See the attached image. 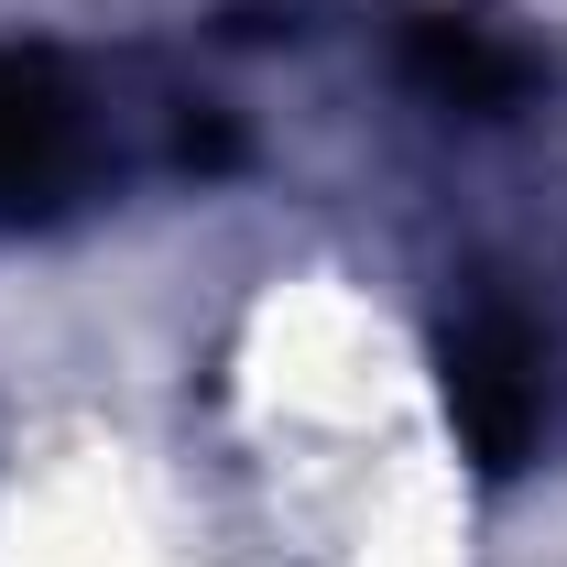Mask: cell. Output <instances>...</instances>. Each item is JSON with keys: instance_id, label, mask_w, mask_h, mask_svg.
I'll return each mask as SVG.
<instances>
[{"instance_id": "6da1fadb", "label": "cell", "mask_w": 567, "mask_h": 567, "mask_svg": "<svg viewBox=\"0 0 567 567\" xmlns=\"http://www.w3.org/2000/svg\"><path fill=\"white\" fill-rule=\"evenodd\" d=\"M436 393H447L458 447L492 481H513V470H535L557 447V425H567V339L535 306H513V295H470L436 328Z\"/></svg>"}, {"instance_id": "3957f363", "label": "cell", "mask_w": 567, "mask_h": 567, "mask_svg": "<svg viewBox=\"0 0 567 567\" xmlns=\"http://www.w3.org/2000/svg\"><path fill=\"white\" fill-rule=\"evenodd\" d=\"M404 76H415L425 110L513 121V110H535L546 55H535L513 22H492V11H415V22H404Z\"/></svg>"}, {"instance_id": "7a4b0ae2", "label": "cell", "mask_w": 567, "mask_h": 567, "mask_svg": "<svg viewBox=\"0 0 567 567\" xmlns=\"http://www.w3.org/2000/svg\"><path fill=\"white\" fill-rule=\"evenodd\" d=\"M99 164H110L99 87L44 44H0V229H44L87 208Z\"/></svg>"}]
</instances>
